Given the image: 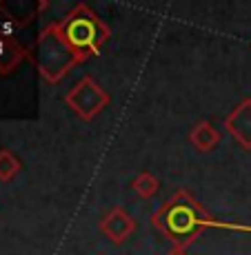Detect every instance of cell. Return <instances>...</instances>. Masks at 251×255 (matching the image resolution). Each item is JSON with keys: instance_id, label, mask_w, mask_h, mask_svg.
Wrapping results in <instances>:
<instances>
[{"instance_id": "obj_1", "label": "cell", "mask_w": 251, "mask_h": 255, "mask_svg": "<svg viewBox=\"0 0 251 255\" xmlns=\"http://www.w3.org/2000/svg\"><path fill=\"white\" fill-rule=\"evenodd\" d=\"M111 31L85 2H78L65 18L51 22L36 40V67L51 85H58L76 65L100 56Z\"/></svg>"}, {"instance_id": "obj_2", "label": "cell", "mask_w": 251, "mask_h": 255, "mask_svg": "<svg viewBox=\"0 0 251 255\" xmlns=\"http://www.w3.org/2000/svg\"><path fill=\"white\" fill-rule=\"evenodd\" d=\"M151 224L162 238H167L174 247L180 249H187L189 244H194L207 229L231 233H251V224L216 220L187 189H178L167 202H162L151 215Z\"/></svg>"}, {"instance_id": "obj_3", "label": "cell", "mask_w": 251, "mask_h": 255, "mask_svg": "<svg viewBox=\"0 0 251 255\" xmlns=\"http://www.w3.org/2000/svg\"><path fill=\"white\" fill-rule=\"evenodd\" d=\"M109 102H111L109 93L102 89L91 76L80 78V80L73 85V89L65 96V105L85 122L100 116L102 111L107 109Z\"/></svg>"}, {"instance_id": "obj_4", "label": "cell", "mask_w": 251, "mask_h": 255, "mask_svg": "<svg viewBox=\"0 0 251 255\" xmlns=\"http://www.w3.org/2000/svg\"><path fill=\"white\" fill-rule=\"evenodd\" d=\"M98 229L109 242L114 244H125L127 240L136 231V220L134 215L122 207H111L98 222Z\"/></svg>"}, {"instance_id": "obj_5", "label": "cell", "mask_w": 251, "mask_h": 255, "mask_svg": "<svg viewBox=\"0 0 251 255\" xmlns=\"http://www.w3.org/2000/svg\"><path fill=\"white\" fill-rule=\"evenodd\" d=\"M225 129L243 149L251 151V98H245L225 118Z\"/></svg>"}, {"instance_id": "obj_6", "label": "cell", "mask_w": 251, "mask_h": 255, "mask_svg": "<svg viewBox=\"0 0 251 255\" xmlns=\"http://www.w3.org/2000/svg\"><path fill=\"white\" fill-rule=\"evenodd\" d=\"M189 142H191V146H194L196 151H200V153H211V151L220 144V131L216 129L211 122L200 120V122H196V125L191 127Z\"/></svg>"}, {"instance_id": "obj_7", "label": "cell", "mask_w": 251, "mask_h": 255, "mask_svg": "<svg viewBox=\"0 0 251 255\" xmlns=\"http://www.w3.org/2000/svg\"><path fill=\"white\" fill-rule=\"evenodd\" d=\"M27 58V51L13 38L0 36V73H11Z\"/></svg>"}, {"instance_id": "obj_8", "label": "cell", "mask_w": 251, "mask_h": 255, "mask_svg": "<svg viewBox=\"0 0 251 255\" xmlns=\"http://www.w3.org/2000/svg\"><path fill=\"white\" fill-rule=\"evenodd\" d=\"M131 191H134L138 198L149 200L160 191V180L156 178L154 173H149V171H142V173H138L136 178L131 180Z\"/></svg>"}, {"instance_id": "obj_9", "label": "cell", "mask_w": 251, "mask_h": 255, "mask_svg": "<svg viewBox=\"0 0 251 255\" xmlns=\"http://www.w3.org/2000/svg\"><path fill=\"white\" fill-rule=\"evenodd\" d=\"M22 164L9 149H0V180L2 182H11L18 173H20Z\"/></svg>"}, {"instance_id": "obj_10", "label": "cell", "mask_w": 251, "mask_h": 255, "mask_svg": "<svg viewBox=\"0 0 251 255\" xmlns=\"http://www.w3.org/2000/svg\"><path fill=\"white\" fill-rule=\"evenodd\" d=\"M167 255H189V253H187V249L174 247V249H171V251H169V253H167Z\"/></svg>"}]
</instances>
